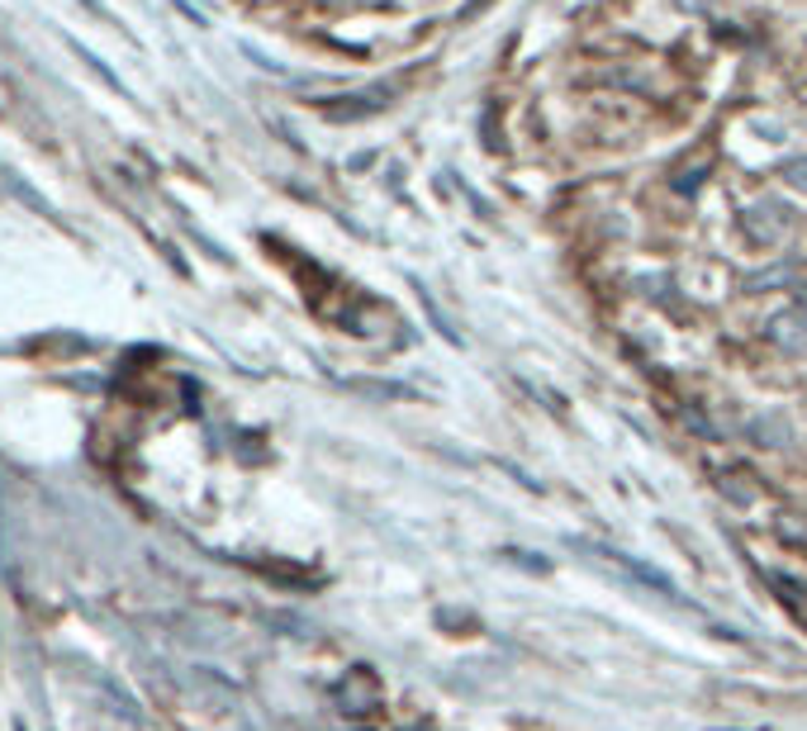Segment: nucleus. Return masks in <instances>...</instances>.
Instances as JSON below:
<instances>
[{"mask_svg": "<svg viewBox=\"0 0 807 731\" xmlns=\"http://www.w3.org/2000/svg\"><path fill=\"white\" fill-rule=\"evenodd\" d=\"M347 390L371 394V400H404L408 385H394V380H347Z\"/></svg>", "mask_w": 807, "mask_h": 731, "instance_id": "0eeeda50", "label": "nucleus"}, {"mask_svg": "<svg viewBox=\"0 0 807 731\" xmlns=\"http://www.w3.org/2000/svg\"><path fill=\"white\" fill-rule=\"evenodd\" d=\"M390 86H367V91H357V95H342L347 105H328V115L332 119H361V115H375V109H385L390 105Z\"/></svg>", "mask_w": 807, "mask_h": 731, "instance_id": "39448f33", "label": "nucleus"}, {"mask_svg": "<svg viewBox=\"0 0 807 731\" xmlns=\"http://www.w3.org/2000/svg\"><path fill=\"white\" fill-rule=\"evenodd\" d=\"M338 698H342V712H367L380 703V679L367 670V665H357V670L338 685Z\"/></svg>", "mask_w": 807, "mask_h": 731, "instance_id": "f03ea898", "label": "nucleus"}, {"mask_svg": "<svg viewBox=\"0 0 807 731\" xmlns=\"http://www.w3.org/2000/svg\"><path fill=\"white\" fill-rule=\"evenodd\" d=\"M718 0H675V10H684V14H708Z\"/></svg>", "mask_w": 807, "mask_h": 731, "instance_id": "1a4fd4ad", "label": "nucleus"}, {"mask_svg": "<svg viewBox=\"0 0 807 731\" xmlns=\"http://www.w3.org/2000/svg\"><path fill=\"white\" fill-rule=\"evenodd\" d=\"M794 295H798V309H803V314H807V285H803V280H798V285H794Z\"/></svg>", "mask_w": 807, "mask_h": 731, "instance_id": "9d476101", "label": "nucleus"}, {"mask_svg": "<svg viewBox=\"0 0 807 731\" xmlns=\"http://www.w3.org/2000/svg\"><path fill=\"white\" fill-rule=\"evenodd\" d=\"M784 181H788V186H794V190H798V195H807V152H803V157H794V162H788V167H784Z\"/></svg>", "mask_w": 807, "mask_h": 731, "instance_id": "6e6552de", "label": "nucleus"}, {"mask_svg": "<svg viewBox=\"0 0 807 731\" xmlns=\"http://www.w3.org/2000/svg\"><path fill=\"white\" fill-rule=\"evenodd\" d=\"M741 224H746V233H751V243H760V247H774V243H784L788 233H794V210H788L784 200H774V195H765V200H755L746 214H741Z\"/></svg>", "mask_w": 807, "mask_h": 731, "instance_id": "f257e3e1", "label": "nucleus"}, {"mask_svg": "<svg viewBox=\"0 0 807 731\" xmlns=\"http://www.w3.org/2000/svg\"><path fill=\"white\" fill-rule=\"evenodd\" d=\"M746 437L755 447H784V442H794V423H788V413L769 409V413H760V419L746 423Z\"/></svg>", "mask_w": 807, "mask_h": 731, "instance_id": "7ed1b4c3", "label": "nucleus"}, {"mask_svg": "<svg viewBox=\"0 0 807 731\" xmlns=\"http://www.w3.org/2000/svg\"><path fill=\"white\" fill-rule=\"evenodd\" d=\"M765 332H769V342L784 347V352H794V357L807 352V314L803 309L798 314H774Z\"/></svg>", "mask_w": 807, "mask_h": 731, "instance_id": "20e7f679", "label": "nucleus"}, {"mask_svg": "<svg viewBox=\"0 0 807 731\" xmlns=\"http://www.w3.org/2000/svg\"><path fill=\"white\" fill-rule=\"evenodd\" d=\"M798 262H774L765 272H751L746 276V290H779V285H798Z\"/></svg>", "mask_w": 807, "mask_h": 731, "instance_id": "423d86ee", "label": "nucleus"}]
</instances>
